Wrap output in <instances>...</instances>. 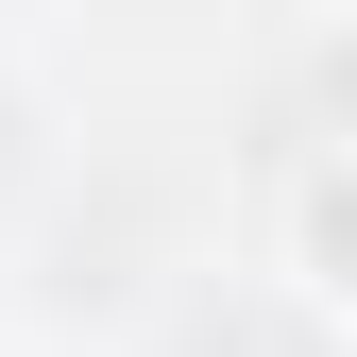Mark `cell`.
Here are the masks:
<instances>
[{"instance_id":"obj_1","label":"cell","mask_w":357,"mask_h":357,"mask_svg":"<svg viewBox=\"0 0 357 357\" xmlns=\"http://www.w3.org/2000/svg\"><path fill=\"white\" fill-rule=\"evenodd\" d=\"M273 273H289L306 324H357V137H324L273 188Z\"/></svg>"}]
</instances>
